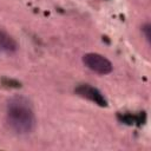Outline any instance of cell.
Wrapping results in <instances>:
<instances>
[{"label": "cell", "instance_id": "6da1fadb", "mask_svg": "<svg viewBox=\"0 0 151 151\" xmlns=\"http://www.w3.org/2000/svg\"><path fill=\"white\" fill-rule=\"evenodd\" d=\"M6 122L18 134L31 133L35 127V116L29 100L22 96L11 98L7 103Z\"/></svg>", "mask_w": 151, "mask_h": 151}, {"label": "cell", "instance_id": "7a4b0ae2", "mask_svg": "<svg viewBox=\"0 0 151 151\" xmlns=\"http://www.w3.org/2000/svg\"><path fill=\"white\" fill-rule=\"evenodd\" d=\"M83 63L87 68H90L91 71H93L98 74H101V76L111 73L112 68H113L111 61L106 57H104L99 53H94V52L84 54Z\"/></svg>", "mask_w": 151, "mask_h": 151}, {"label": "cell", "instance_id": "3957f363", "mask_svg": "<svg viewBox=\"0 0 151 151\" xmlns=\"http://www.w3.org/2000/svg\"><path fill=\"white\" fill-rule=\"evenodd\" d=\"M74 92L78 96H80L83 98H86V99L93 101L94 104H97V105H99L101 107L107 106V100H106L105 96L97 87H93V86H91L88 84H81V85L76 87Z\"/></svg>", "mask_w": 151, "mask_h": 151}, {"label": "cell", "instance_id": "277c9868", "mask_svg": "<svg viewBox=\"0 0 151 151\" xmlns=\"http://www.w3.org/2000/svg\"><path fill=\"white\" fill-rule=\"evenodd\" d=\"M0 48L8 53L15 52L18 48L17 41L7 32H5L2 29H0Z\"/></svg>", "mask_w": 151, "mask_h": 151}, {"label": "cell", "instance_id": "5b68a950", "mask_svg": "<svg viewBox=\"0 0 151 151\" xmlns=\"http://www.w3.org/2000/svg\"><path fill=\"white\" fill-rule=\"evenodd\" d=\"M142 32L145 35V39L147 40V42H150L151 41V25L149 22L147 24H144L142 26Z\"/></svg>", "mask_w": 151, "mask_h": 151}]
</instances>
